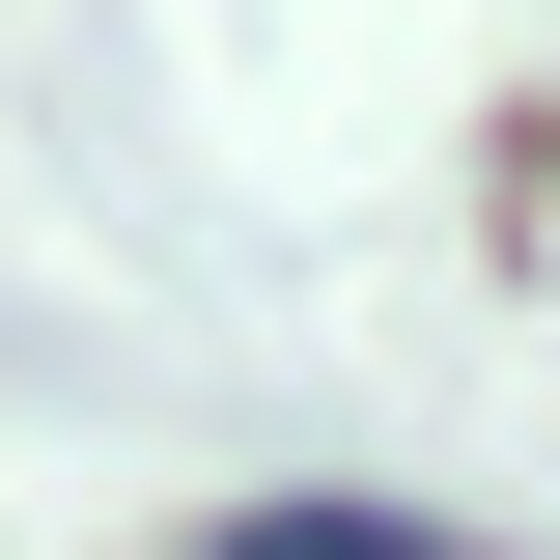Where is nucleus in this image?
<instances>
[{
    "label": "nucleus",
    "mask_w": 560,
    "mask_h": 560,
    "mask_svg": "<svg viewBox=\"0 0 560 560\" xmlns=\"http://www.w3.org/2000/svg\"><path fill=\"white\" fill-rule=\"evenodd\" d=\"M224 560H448L420 504H280V533H224Z\"/></svg>",
    "instance_id": "nucleus-1"
}]
</instances>
